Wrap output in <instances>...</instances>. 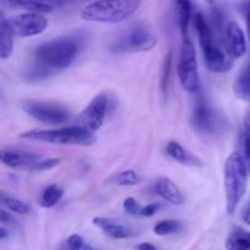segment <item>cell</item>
Masks as SVG:
<instances>
[{
	"label": "cell",
	"instance_id": "6da1fadb",
	"mask_svg": "<svg viewBox=\"0 0 250 250\" xmlns=\"http://www.w3.org/2000/svg\"><path fill=\"white\" fill-rule=\"evenodd\" d=\"M80 49L81 45L77 39L60 37L37 46L34 56L39 65L46 70H62L72 65Z\"/></svg>",
	"mask_w": 250,
	"mask_h": 250
},
{
	"label": "cell",
	"instance_id": "7a4b0ae2",
	"mask_svg": "<svg viewBox=\"0 0 250 250\" xmlns=\"http://www.w3.org/2000/svg\"><path fill=\"white\" fill-rule=\"evenodd\" d=\"M194 27L199 37L200 48L208 70L215 73H225L231 70L233 59L227 54L226 49L217 43L211 27L200 12L195 14Z\"/></svg>",
	"mask_w": 250,
	"mask_h": 250
},
{
	"label": "cell",
	"instance_id": "3957f363",
	"mask_svg": "<svg viewBox=\"0 0 250 250\" xmlns=\"http://www.w3.org/2000/svg\"><path fill=\"white\" fill-rule=\"evenodd\" d=\"M248 186V167L243 155L234 151L227 158L225 164V194L226 211L234 214L239 203L243 199Z\"/></svg>",
	"mask_w": 250,
	"mask_h": 250
},
{
	"label": "cell",
	"instance_id": "277c9868",
	"mask_svg": "<svg viewBox=\"0 0 250 250\" xmlns=\"http://www.w3.org/2000/svg\"><path fill=\"white\" fill-rule=\"evenodd\" d=\"M141 4L142 0H98L83 7L81 17L89 22L116 23L131 17Z\"/></svg>",
	"mask_w": 250,
	"mask_h": 250
},
{
	"label": "cell",
	"instance_id": "5b68a950",
	"mask_svg": "<svg viewBox=\"0 0 250 250\" xmlns=\"http://www.w3.org/2000/svg\"><path fill=\"white\" fill-rule=\"evenodd\" d=\"M21 138L62 146H90L97 141L93 132L80 126L61 127L56 129H31L22 133Z\"/></svg>",
	"mask_w": 250,
	"mask_h": 250
},
{
	"label": "cell",
	"instance_id": "8992f818",
	"mask_svg": "<svg viewBox=\"0 0 250 250\" xmlns=\"http://www.w3.org/2000/svg\"><path fill=\"white\" fill-rule=\"evenodd\" d=\"M177 73L181 85L186 92L190 93V94H198L200 92L197 55H195L194 45L192 44L190 39H183L180 59H178Z\"/></svg>",
	"mask_w": 250,
	"mask_h": 250
},
{
	"label": "cell",
	"instance_id": "52a82bcc",
	"mask_svg": "<svg viewBox=\"0 0 250 250\" xmlns=\"http://www.w3.org/2000/svg\"><path fill=\"white\" fill-rule=\"evenodd\" d=\"M22 109L32 119L48 125H62L71 117L70 111L63 105L49 102L26 100L22 104Z\"/></svg>",
	"mask_w": 250,
	"mask_h": 250
},
{
	"label": "cell",
	"instance_id": "ba28073f",
	"mask_svg": "<svg viewBox=\"0 0 250 250\" xmlns=\"http://www.w3.org/2000/svg\"><path fill=\"white\" fill-rule=\"evenodd\" d=\"M110 109V99L105 93L98 94L78 115V126L93 132L103 126Z\"/></svg>",
	"mask_w": 250,
	"mask_h": 250
},
{
	"label": "cell",
	"instance_id": "9c48e42d",
	"mask_svg": "<svg viewBox=\"0 0 250 250\" xmlns=\"http://www.w3.org/2000/svg\"><path fill=\"white\" fill-rule=\"evenodd\" d=\"M190 125L199 134H212L217 128V115L204 95L195 98L190 114Z\"/></svg>",
	"mask_w": 250,
	"mask_h": 250
},
{
	"label": "cell",
	"instance_id": "30bf717a",
	"mask_svg": "<svg viewBox=\"0 0 250 250\" xmlns=\"http://www.w3.org/2000/svg\"><path fill=\"white\" fill-rule=\"evenodd\" d=\"M14 36L34 37L43 33L48 27V20L43 14L38 12H24L9 19Z\"/></svg>",
	"mask_w": 250,
	"mask_h": 250
},
{
	"label": "cell",
	"instance_id": "8fae6325",
	"mask_svg": "<svg viewBox=\"0 0 250 250\" xmlns=\"http://www.w3.org/2000/svg\"><path fill=\"white\" fill-rule=\"evenodd\" d=\"M156 36L146 27H136L115 45L116 51H148L155 46Z\"/></svg>",
	"mask_w": 250,
	"mask_h": 250
},
{
	"label": "cell",
	"instance_id": "7c38bea8",
	"mask_svg": "<svg viewBox=\"0 0 250 250\" xmlns=\"http://www.w3.org/2000/svg\"><path fill=\"white\" fill-rule=\"evenodd\" d=\"M225 49L232 59H239L247 53V41L238 22L231 21L225 28Z\"/></svg>",
	"mask_w": 250,
	"mask_h": 250
},
{
	"label": "cell",
	"instance_id": "4fadbf2b",
	"mask_svg": "<svg viewBox=\"0 0 250 250\" xmlns=\"http://www.w3.org/2000/svg\"><path fill=\"white\" fill-rule=\"evenodd\" d=\"M93 224L102 229L107 237L112 239H126L133 237L136 232L127 225L106 217H94Z\"/></svg>",
	"mask_w": 250,
	"mask_h": 250
},
{
	"label": "cell",
	"instance_id": "5bb4252c",
	"mask_svg": "<svg viewBox=\"0 0 250 250\" xmlns=\"http://www.w3.org/2000/svg\"><path fill=\"white\" fill-rule=\"evenodd\" d=\"M39 155L26 151L14 150V149H1L0 150V163L7 167L17 168L22 166H34L39 161Z\"/></svg>",
	"mask_w": 250,
	"mask_h": 250
},
{
	"label": "cell",
	"instance_id": "9a60e30c",
	"mask_svg": "<svg viewBox=\"0 0 250 250\" xmlns=\"http://www.w3.org/2000/svg\"><path fill=\"white\" fill-rule=\"evenodd\" d=\"M154 189L159 197L173 205L185 204V195L173 181L168 177H159L154 185Z\"/></svg>",
	"mask_w": 250,
	"mask_h": 250
},
{
	"label": "cell",
	"instance_id": "2e32d148",
	"mask_svg": "<svg viewBox=\"0 0 250 250\" xmlns=\"http://www.w3.org/2000/svg\"><path fill=\"white\" fill-rule=\"evenodd\" d=\"M14 51V32L4 12L0 10V59H9Z\"/></svg>",
	"mask_w": 250,
	"mask_h": 250
},
{
	"label": "cell",
	"instance_id": "e0dca14e",
	"mask_svg": "<svg viewBox=\"0 0 250 250\" xmlns=\"http://www.w3.org/2000/svg\"><path fill=\"white\" fill-rule=\"evenodd\" d=\"M173 6H175L176 20H177V24L180 27L183 39H189L188 28H189V22L192 19L190 0H173Z\"/></svg>",
	"mask_w": 250,
	"mask_h": 250
},
{
	"label": "cell",
	"instance_id": "ac0fdd59",
	"mask_svg": "<svg viewBox=\"0 0 250 250\" xmlns=\"http://www.w3.org/2000/svg\"><path fill=\"white\" fill-rule=\"evenodd\" d=\"M165 150H166V154H167L171 159L176 160L177 163L182 164V165H192V166L202 165L199 159H198L197 156L192 155L190 153H188V151L186 150V149L183 148L178 142L176 141L168 142V143L166 144Z\"/></svg>",
	"mask_w": 250,
	"mask_h": 250
},
{
	"label": "cell",
	"instance_id": "d6986e66",
	"mask_svg": "<svg viewBox=\"0 0 250 250\" xmlns=\"http://www.w3.org/2000/svg\"><path fill=\"white\" fill-rule=\"evenodd\" d=\"M2 1L9 6L27 10V12L45 14V12L54 11L55 9L51 1H46V0H2Z\"/></svg>",
	"mask_w": 250,
	"mask_h": 250
},
{
	"label": "cell",
	"instance_id": "ffe728a7",
	"mask_svg": "<svg viewBox=\"0 0 250 250\" xmlns=\"http://www.w3.org/2000/svg\"><path fill=\"white\" fill-rule=\"evenodd\" d=\"M234 94L244 102H250V61L244 65L233 83Z\"/></svg>",
	"mask_w": 250,
	"mask_h": 250
},
{
	"label": "cell",
	"instance_id": "44dd1931",
	"mask_svg": "<svg viewBox=\"0 0 250 250\" xmlns=\"http://www.w3.org/2000/svg\"><path fill=\"white\" fill-rule=\"evenodd\" d=\"M227 250H250V232L237 227L226 241Z\"/></svg>",
	"mask_w": 250,
	"mask_h": 250
},
{
	"label": "cell",
	"instance_id": "7402d4cb",
	"mask_svg": "<svg viewBox=\"0 0 250 250\" xmlns=\"http://www.w3.org/2000/svg\"><path fill=\"white\" fill-rule=\"evenodd\" d=\"M141 181V177H139V175L136 171L126 170L110 176L106 180V183H109V185L127 186V187H131V186L139 185Z\"/></svg>",
	"mask_w": 250,
	"mask_h": 250
},
{
	"label": "cell",
	"instance_id": "603a6c76",
	"mask_svg": "<svg viewBox=\"0 0 250 250\" xmlns=\"http://www.w3.org/2000/svg\"><path fill=\"white\" fill-rule=\"evenodd\" d=\"M63 190L59 185H50L44 188L43 193L41 195V205L45 209L55 207L60 199L62 198Z\"/></svg>",
	"mask_w": 250,
	"mask_h": 250
},
{
	"label": "cell",
	"instance_id": "cb8c5ba5",
	"mask_svg": "<svg viewBox=\"0 0 250 250\" xmlns=\"http://www.w3.org/2000/svg\"><path fill=\"white\" fill-rule=\"evenodd\" d=\"M183 229V224L177 220H164L154 226V233L158 236H168L178 233Z\"/></svg>",
	"mask_w": 250,
	"mask_h": 250
},
{
	"label": "cell",
	"instance_id": "d4e9b609",
	"mask_svg": "<svg viewBox=\"0 0 250 250\" xmlns=\"http://www.w3.org/2000/svg\"><path fill=\"white\" fill-rule=\"evenodd\" d=\"M171 72H172V53H168L165 56V60L163 62V68H161V78H160V87L163 90L164 97H167L168 94V84L171 80Z\"/></svg>",
	"mask_w": 250,
	"mask_h": 250
},
{
	"label": "cell",
	"instance_id": "484cf974",
	"mask_svg": "<svg viewBox=\"0 0 250 250\" xmlns=\"http://www.w3.org/2000/svg\"><path fill=\"white\" fill-rule=\"evenodd\" d=\"M4 205L9 210L16 212V214L24 215V214H28V212L31 211V208H29L28 204H26V203L22 202V200L16 199V198L9 197V195L5 198Z\"/></svg>",
	"mask_w": 250,
	"mask_h": 250
},
{
	"label": "cell",
	"instance_id": "4316f807",
	"mask_svg": "<svg viewBox=\"0 0 250 250\" xmlns=\"http://www.w3.org/2000/svg\"><path fill=\"white\" fill-rule=\"evenodd\" d=\"M243 149L244 156L250 159V111L244 120V129H243Z\"/></svg>",
	"mask_w": 250,
	"mask_h": 250
},
{
	"label": "cell",
	"instance_id": "83f0119b",
	"mask_svg": "<svg viewBox=\"0 0 250 250\" xmlns=\"http://www.w3.org/2000/svg\"><path fill=\"white\" fill-rule=\"evenodd\" d=\"M83 246H84V242L82 237L78 234H72L63 244V250H82Z\"/></svg>",
	"mask_w": 250,
	"mask_h": 250
},
{
	"label": "cell",
	"instance_id": "f1b7e54d",
	"mask_svg": "<svg viewBox=\"0 0 250 250\" xmlns=\"http://www.w3.org/2000/svg\"><path fill=\"white\" fill-rule=\"evenodd\" d=\"M124 209L127 214L132 215V216H138L141 214L142 207L134 198L129 197L124 202Z\"/></svg>",
	"mask_w": 250,
	"mask_h": 250
},
{
	"label": "cell",
	"instance_id": "f546056e",
	"mask_svg": "<svg viewBox=\"0 0 250 250\" xmlns=\"http://www.w3.org/2000/svg\"><path fill=\"white\" fill-rule=\"evenodd\" d=\"M59 164H60V160H59V159H46V160L38 161V163L33 166V170L49 171L51 170V168H55Z\"/></svg>",
	"mask_w": 250,
	"mask_h": 250
},
{
	"label": "cell",
	"instance_id": "4dcf8cb0",
	"mask_svg": "<svg viewBox=\"0 0 250 250\" xmlns=\"http://www.w3.org/2000/svg\"><path fill=\"white\" fill-rule=\"evenodd\" d=\"M160 209V204H158V203H155V204H148L146 205L144 208H142L141 209V216H146V217H151L154 216V215L158 212V210Z\"/></svg>",
	"mask_w": 250,
	"mask_h": 250
},
{
	"label": "cell",
	"instance_id": "1f68e13d",
	"mask_svg": "<svg viewBox=\"0 0 250 250\" xmlns=\"http://www.w3.org/2000/svg\"><path fill=\"white\" fill-rule=\"evenodd\" d=\"M242 11H243L244 19H246L247 27H248L249 38H250V0H246V1L242 4Z\"/></svg>",
	"mask_w": 250,
	"mask_h": 250
},
{
	"label": "cell",
	"instance_id": "d6a6232c",
	"mask_svg": "<svg viewBox=\"0 0 250 250\" xmlns=\"http://www.w3.org/2000/svg\"><path fill=\"white\" fill-rule=\"evenodd\" d=\"M242 220H243L244 224L249 225L250 226V199L248 200V203H247L243 212H242Z\"/></svg>",
	"mask_w": 250,
	"mask_h": 250
},
{
	"label": "cell",
	"instance_id": "836d02e7",
	"mask_svg": "<svg viewBox=\"0 0 250 250\" xmlns=\"http://www.w3.org/2000/svg\"><path fill=\"white\" fill-rule=\"evenodd\" d=\"M0 222H2V224H10V222H12L11 214L2 210L1 208H0Z\"/></svg>",
	"mask_w": 250,
	"mask_h": 250
},
{
	"label": "cell",
	"instance_id": "e575fe53",
	"mask_svg": "<svg viewBox=\"0 0 250 250\" xmlns=\"http://www.w3.org/2000/svg\"><path fill=\"white\" fill-rule=\"evenodd\" d=\"M136 249L137 250H158L153 246V244L148 243V242H146V243H141L139 246H137Z\"/></svg>",
	"mask_w": 250,
	"mask_h": 250
},
{
	"label": "cell",
	"instance_id": "d590c367",
	"mask_svg": "<svg viewBox=\"0 0 250 250\" xmlns=\"http://www.w3.org/2000/svg\"><path fill=\"white\" fill-rule=\"evenodd\" d=\"M7 231L5 229H2V227H0V241H1V239H4V238H6L7 237Z\"/></svg>",
	"mask_w": 250,
	"mask_h": 250
},
{
	"label": "cell",
	"instance_id": "8d00e7d4",
	"mask_svg": "<svg viewBox=\"0 0 250 250\" xmlns=\"http://www.w3.org/2000/svg\"><path fill=\"white\" fill-rule=\"evenodd\" d=\"M7 195L5 194V193H2L1 190H0V204H4V200H5V198H6Z\"/></svg>",
	"mask_w": 250,
	"mask_h": 250
},
{
	"label": "cell",
	"instance_id": "74e56055",
	"mask_svg": "<svg viewBox=\"0 0 250 250\" xmlns=\"http://www.w3.org/2000/svg\"><path fill=\"white\" fill-rule=\"evenodd\" d=\"M82 250H98V249L93 248V247L88 246V244H84V246H83V248H82Z\"/></svg>",
	"mask_w": 250,
	"mask_h": 250
},
{
	"label": "cell",
	"instance_id": "f35d334b",
	"mask_svg": "<svg viewBox=\"0 0 250 250\" xmlns=\"http://www.w3.org/2000/svg\"><path fill=\"white\" fill-rule=\"evenodd\" d=\"M204 1L207 2V4H214L215 0H204Z\"/></svg>",
	"mask_w": 250,
	"mask_h": 250
},
{
	"label": "cell",
	"instance_id": "ab89813d",
	"mask_svg": "<svg viewBox=\"0 0 250 250\" xmlns=\"http://www.w3.org/2000/svg\"><path fill=\"white\" fill-rule=\"evenodd\" d=\"M84 1H98V0H84Z\"/></svg>",
	"mask_w": 250,
	"mask_h": 250
},
{
	"label": "cell",
	"instance_id": "60d3db41",
	"mask_svg": "<svg viewBox=\"0 0 250 250\" xmlns=\"http://www.w3.org/2000/svg\"><path fill=\"white\" fill-rule=\"evenodd\" d=\"M46 1H51V0H46Z\"/></svg>",
	"mask_w": 250,
	"mask_h": 250
}]
</instances>
